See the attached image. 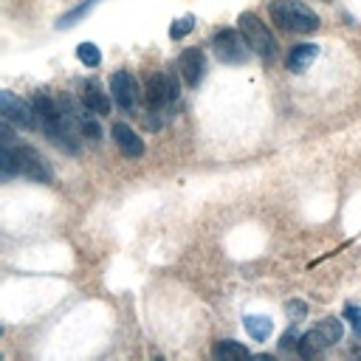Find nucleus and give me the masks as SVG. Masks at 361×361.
Segmentation results:
<instances>
[{
    "label": "nucleus",
    "instance_id": "1",
    "mask_svg": "<svg viewBox=\"0 0 361 361\" xmlns=\"http://www.w3.org/2000/svg\"><path fill=\"white\" fill-rule=\"evenodd\" d=\"M271 20H274L282 32H296V34H311L319 28L316 12H311L299 0H274L271 3Z\"/></svg>",
    "mask_w": 361,
    "mask_h": 361
},
{
    "label": "nucleus",
    "instance_id": "2",
    "mask_svg": "<svg viewBox=\"0 0 361 361\" xmlns=\"http://www.w3.org/2000/svg\"><path fill=\"white\" fill-rule=\"evenodd\" d=\"M342 336H344V327H342L339 319H322L316 327H311L308 333L299 339L296 347L305 358H311V355H319L322 350H327V347H333Z\"/></svg>",
    "mask_w": 361,
    "mask_h": 361
},
{
    "label": "nucleus",
    "instance_id": "3",
    "mask_svg": "<svg viewBox=\"0 0 361 361\" xmlns=\"http://www.w3.org/2000/svg\"><path fill=\"white\" fill-rule=\"evenodd\" d=\"M237 23H240V34H243L246 45H249L254 54H260L262 59H271V56L277 54V40L271 37V32L265 28V23H262L254 12H243Z\"/></svg>",
    "mask_w": 361,
    "mask_h": 361
},
{
    "label": "nucleus",
    "instance_id": "4",
    "mask_svg": "<svg viewBox=\"0 0 361 361\" xmlns=\"http://www.w3.org/2000/svg\"><path fill=\"white\" fill-rule=\"evenodd\" d=\"M212 48H215V54H218L220 63H231V65L243 63L246 54L251 51V48L246 45L243 34L234 32V28H223V32H218L215 40H212Z\"/></svg>",
    "mask_w": 361,
    "mask_h": 361
},
{
    "label": "nucleus",
    "instance_id": "5",
    "mask_svg": "<svg viewBox=\"0 0 361 361\" xmlns=\"http://www.w3.org/2000/svg\"><path fill=\"white\" fill-rule=\"evenodd\" d=\"M0 113H3V118H9V122L32 130L37 125V110L34 105H28L23 99H17L12 90H0Z\"/></svg>",
    "mask_w": 361,
    "mask_h": 361
},
{
    "label": "nucleus",
    "instance_id": "6",
    "mask_svg": "<svg viewBox=\"0 0 361 361\" xmlns=\"http://www.w3.org/2000/svg\"><path fill=\"white\" fill-rule=\"evenodd\" d=\"M14 153V164H17V175H25L37 180V184H48L51 180V169L43 164V158L34 153L32 147H12Z\"/></svg>",
    "mask_w": 361,
    "mask_h": 361
},
{
    "label": "nucleus",
    "instance_id": "7",
    "mask_svg": "<svg viewBox=\"0 0 361 361\" xmlns=\"http://www.w3.org/2000/svg\"><path fill=\"white\" fill-rule=\"evenodd\" d=\"M136 79H133V74H127V71H116L113 76H110V94H113V102L122 107V110H133L136 107Z\"/></svg>",
    "mask_w": 361,
    "mask_h": 361
},
{
    "label": "nucleus",
    "instance_id": "8",
    "mask_svg": "<svg viewBox=\"0 0 361 361\" xmlns=\"http://www.w3.org/2000/svg\"><path fill=\"white\" fill-rule=\"evenodd\" d=\"M144 96H147V105L153 107V110H161L167 102H172L178 96V90L175 85L164 76V74H153L147 79V90H144Z\"/></svg>",
    "mask_w": 361,
    "mask_h": 361
},
{
    "label": "nucleus",
    "instance_id": "9",
    "mask_svg": "<svg viewBox=\"0 0 361 361\" xmlns=\"http://www.w3.org/2000/svg\"><path fill=\"white\" fill-rule=\"evenodd\" d=\"M178 71L184 76V82L189 87H195L200 79H203V71H206V56L200 48H187L178 59Z\"/></svg>",
    "mask_w": 361,
    "mask_h": 361
},
{
    "label": "nucleus",
    "instance_id": "10",
    "mask_svg": "<svg viewBox=\"0 0 361 361\" xmlns=\"http://www.w3.org/2000/svg\"><path fill=\"white\" fill-rule=\"evenodd\" d=\"M110 136H113V141L118 144V149H122L127 158H138L144 153V141H141V136H136V130L130 125H122V122L113 125Z\"/></svg>",
    "mask_w": 361,
    "mask_h": 361
},
{
    "label": "nucleus",
    "instance_id": "11",
    "mask_svg": "<svg viewBox=\"0 0 361 361\" xmlns=\"http://www.w3.org/2000/svg\"><path fill=\"white\" fill-rule=\"evenodd\" d=\"M82 105H85V110L96 113V116L110 113V99L102 94L96 82H85V85H82Z\"/></svg>",
    "mask_w": 361,
    "mask_h": 361
},
{
    "label": "nucleus",
    "instance_id": "12",
    "mask_svg": "<svg viewBox=\"0 0 361 361\" xmlns=\"http://www.w3.org/2000/svg\"><path fill=\"white\" fill-rule=\"evenodd\" d=\"M319 56V45H313V43H302V45H293L291 48V54H288V71H293V74H302L313 59Z\"/></svg>",
    "mask_w": 361,
    "mask_h": 361
},
{
    "label": "nucleus",
    "instance_id": "13",
    "mask_svg": "<svg viewBox=\"0 0 361 361\" xmlns=\"http://www.w3.org/2000/svg\"><path fill=\"white\" fill-rule=\"evenodd\" d=\"M32 105H34V110H37V116L43 118V125H48V122H59L65 113L59 110V105L51 99V96H45V94H37L34 99H32Z\"/></svg>",
    "mask_w": 361,
    "mask_h": 361
},
{
    "label": "nucleus",
    "instance_id": "14",
    "mask_svg": "<svg viewBox=\"0 0 361 361\" xmlns=\"http://www.w3.org/2000/svg\"><path fill=\"white\" fill-rule=\"evenodd\" d=\"M243 324H246V330H249V336L257 339V342H265V339L271 336V330H274V322H271V316H260V313L246 316Z\"/></svg>",
    "mask_w": 361,
    "mask_h": 361
},
{
    "label": "nucleus",
    "instance_id": "15",
    "mask_svg": "<svg viewBox=\"0 0 361 361\" xmlns=\"http://www.w3.org/2000/svg\"><path fill=\"white\" fill-rule=\"evenodd\" d=\"M215 355L223 358V361H246L251 353H249V347H243L240 342L226 339V342H218V344H215Z\"/></svg>",
    "mask_w": 361,
    "mask_h": 361
},
{
    "label": "nucleus",
    "instance_id": "16",
    "mask_svg": "<svg viewBox=\"0 0 361 361\" xmlns=\"http://www.w3.org/2000/svg\"><path fill=\"white\" fill-rule=\"evenodd\" d=\"M76 56H79V63L87 65V68H96V65L102 63V54H99V48H96L94 43H82V45L76 48Z\"/></svg>",
    "mask_w": 361,
    "mask_h": 361
},
{
    "label": "nucleus",
    "instance_id": "17",
    "mask_svg": "<svg viewBox=\"0 0 361 361\" xmlns=\"http://www.w3.org/2000/svg\"><path fill=\"white\" fill-rule=\"evenodd\" d=\"M192 28H195V20L187 14V17H178L172 25H169V37L172 40H184L189 32H192Z\"/></svg>",
    "mask_w": 361,
    "mask_h": 361
},
{
    "label": "nucleus",
    "instance_id": "18",
    "mask_svg": "<svg viewBox=\"0 0 361 361\" xmlns=\"http://www.w3.org/2000/svg\"><path fill=\"white\" fill-rule=\"evenodd\" d=\"M79 130H82V136L85 138H90V141H99L102 138V130H99V125L94 122V118H82V122H79Z\"/></svg>",
    "mask_w": 361,
    "mask_h": 361
},
{
    "label": "nucleus",
    "instance_id": "19",
    "mask_svg": "<svg viewBox=\"0 0 361 361\" xmlns=\"http://www.w3.org/2000/svg\"><path fill=\"white\" fill-rule=\"evenodd\" d=\"M285 311H288V316L296 322V319H302V316L308 313V305L302 302V299H293V302H288V305H285Z\"/></svg>",
    "mask_w": 361,
    "mask_h": 361
},
{
    "label": "nucleus",
    "instance_id": "20",
    "mask_svg": "<svg viewBox=\"0 0 361 361\" xmlns=\"http://www.w3.org/2000/svg\"><path fill=\"white\" fill-rule=\"evenodd\" d=\"M344 316L350 319V324L355 327V333L361 336V308H353V305H350V308L344 311Z\"/></svg>",
    "mask_w": 361,
    "mask_h": 361
},
{
    "label": "nucleus",
    "instance_id": "21",
    "mask_svg": "<svg viewBox=\"0 0 361 361\" xmlns=\"http://www.w3.org/2000/svg\"><path fill=\"white\" fill-rule=\"evenodd\" d=\"M291 344H299V333H296V327L285 330V336H282V342H280V347H282V350H288Z\"/></svg>",
    "mask_w": 361,
    "mask_h": 361
},
{
    "label": "nucleus",
    "instance_id": "22",
    "mask_svg": "<svg viewBox=\"0 0 361 361\" xmlns=\"http://www.w3.org/2000/svg\"><path fill=\"white\" fill-rule=\"evenodd\" d=\"M350 355H353V358H361V339H355V342L350 344Z\"/></svg>",
    "mask_w": 361,
    "mask_h": 361
}]
</instances>
